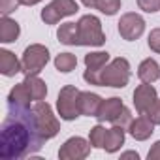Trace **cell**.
Masks as SVG:
<instances>
[{"label":"cell","mask_w":160,"mask_h":160,"mask_svg":"<svg viewBox=\"0 0 160 160\" xmlns=\"http://www.w3.org/2000/svg\"><path fill=\"white\" fill-rule=\"evenodd\" d=\"M156 89L152 87V83H143L139 87H136L134 91V106H136V111L139 115L147 113V109L156 102Z\"/></svg>","instance_id":"30bf717a"},{"label":"cell","mask_w":160,"mask_h":160,"mask_svg":"<svg viewBox=\"0 0 160 160\" xmlns=\"http://www.w3.org/2000/svg\"><path fill=\"white\" fill-rule=\"evenodd\" d=\"M32 96L34 102H40V100H45L47 96V85L43 79H40L38 75H25V81H23Z\"/></svg>","instance_id":"e0dca14e"},{"label":"cell","mask_w":160,"mask_h":160,"mask_svg":"<svg viewBox=\"0 0 160 160\" xmlns=\"http://www.w3.org/2000/svg\"><path fill=\"white\" fill-rule=\"evenodd\" d=\"M10 111L0 128V158L19 160L38 152L45 139L30 106H8Z\"/></svg>","instance_id":"6da1fadb"},{"label":"cell","mask_w":160,"mask_h":160,"mask_svg":"<svg viewBox=\"0 0 160 160\" xmlns=\"http://www.w3.org/2000/svg\"><path fill=\"white\" fill-rule=\"evenodd\" d=\"M75 66H77V58L72 53H60L55 57V68L62 73H70L72 70H75Z\"/></svg>","instance_id":"7402d4cb"},{"label":"cell","mask_w":160,"mask_h":160,"mask_svg":"<svg viewBox=\"0 0 160 160\" xmlns=\"http://www.w3.org/2000/svg\"><path fill=\"white\" fill-rule=\"evenodd\" d=\"M108 62H109V53H108V51H94V53L85 55V66H87L89 70L100 72Z\"/></svg>","instance_id":"44dd1931"},{"label":"cell","mask_w":160,"mask_h":160,"mask_svg":"<svg viewBox=\"0 0 160 160\" xmlns=\"http://www.w3.org/2000/svg\"><path fill=\"white\" fill-rule=\"evenodd\" d=\"M147 43H149V47H151L154 53L160 55V28L151 30V34H149V38H147Z\"/></svg>","instance_id":"4316f807"},{"label":"cell","mask_w":160,"mask_h":160,"mask_svg":"<svg viewBox=\"0 0 160 160\" xmlns=\"http://www.w3.org/2000/svg\"><path fill=\"white\" fill-rule=\"evenodd\" d=\"M91 141L83 139V138H70L64 141V145L58 151V158L60 160H83L91 154Z\"/></svg>","instance_id":"ba28073f"},{"label":"cell","mask_w":160,"mask_h":160,"mask_svg":"<svg viewBox=\"0 0 160 160\" xmlns=\"http://www.w3.org/2000/svg\"><path fill=\"white\" fill-rule=\"evenodd\" d=\"M122 108H124V104H122V100H121V98H117V96L108 98V100H104V102H102V106H100V111H98L96 119H98L100 122H106V121L113 122V119L121 113V109H122Z\"/></svg>","instance_id":"4fadbf2b"},{"label":"cell","mask_w":160,"mask_h":160,"mask_svg":"<svg viewBox=\"0 0 160 160\" xmlns=\"http://www.w3.org/2000/svg\"><path fill=\"white\" fill-rule=\"evenodd\" d=\"M57 38L64 45H79V28L77 23H64L57 30Z\"/></svg>","instance_id":"ac0fdd59"},{"label":"cell","mask_w":160,"mask_h":160,"mask_svg":"<svg viewBox=\"0 0 160 160\" xmlns=\"http://www.w3.org/2000/svg\"><path fill=\"white\" fill-rule=\"evenodd\" d=\"M77 10H79V6L75 0H53L51 4H47L42 10L40 17L45 25H57L60 19L77 13Z\"/></svg>","instance_id":"52a82bcc"},{"label":"cell","mask_w":160,"mask_h":160,"mask_svg":"<svg viewBox=\"0 0 160 160\" xmlns=\"http://www.w3.org/2000/svg\"><path fill=\"white\" fill-rule=\"evenodd\" d=\"M128 132H130V136H132L134 139H138V141H145V139H149V138L152 136V132H154V124H152V121H151L147 115H141V117H138L136 121H132Z\"/></svg>","instance_id":"8fae6325"},{"label":"cell","mask_w":160,"mask_h":160,"mask_svg":"<svg viewBox=\"0 0 160 160\" xmlns=\"http://www.w3.org/2000/svg\"><path fill=\"white\" fill-rule=\"evenodd\" d=\"M138 77L141 79V83H154L160 77V66L152 58H145L139 68H138Z\"/></svg>","instance_id":"2e32d148"},{"label":"cell","mask_w":160,"mask_h":160,"mask_svg":"<svg viewBox=\"0 0 160 160\" xmlns=\"http://www.w3.org/2000/svg\"><path fill=\"white\" fill-rule=\"evenodd\" d=\"M21 34V27L17 21L10 19L8 15H2L0 19V42L2 43H12L19 38Z\"/></svg>","instance_id":"9a60e30c"},{"label":"cell","mask_w":160,"mask_h":160,"mask_svg":"<svg viewBox=\"0 0 160 160\" xmlns=\"http://www.w3.org/2000/svg\"><path fill=\"white\" fill-rule=\"evenodd\" d=\"M132 113H130V109L128 108H122L121 109V113L113 119V126H121V128H124V130H128L130 128V124H132Z\"/></svg>","instance_id":"d4e9b609"},{"label":"cell","mask_w":160,"mask_h":160,"mask_svg":"<svg viewBox=\"0 0 160 160\" xmlns=\"http://www.w3.org/2000/svg\"><path fill=\"white\" fill-rule=\"evenodd\" d=\"M102 102H104V98L98 96L96 92H81L79 94V109H81V115L96 117Z\"/></svg>","instance_id":"7c38bea8"},{"label":"cell","mask_w":160,"mask_h":160,"mask_svg":"<svg viewBox=\"0 0 160 160\" xmlns=\"http://www.w3.org/2000/svg\"><path fill=\"white\" fill-rule=\"evenodd\" d=\"M81 4H83V6H87V8H96L98 0H81Z\"/></svg>","instance_id":"1f68e13d"},{"label":"cell","mask_w":160,"mask_h":160,"mask_svg":"<svg viewBox=\"0 0 160 160\" xmlns=\"http://www.w3.org/2000/svg\"><path fill=\"white\" fill-rule=\"evenodd\" d=\"M143 115H147L151 121H152V124H160V100L156 98V102L147 109V113H143Z\"/></svg>","instance_id":"83f0119b"},{"label":"cell","mask_w":160,"mask_h":160,"mask_svg":"<svg viewBox=\"0 0 160 160\" xmlns=\"http://www.w3.org/2000/svg\"><path fill=\"white\" fill-rule=\"evenodd\" d=\"M122 145H124V128H121V126L109 128L108 134H106L104 149H106L108 152H117Z\"/></svg>","instance_id":"d6986e66"},{"label":"cell","mask_w":160,"mask_h":160,"mask_svg":"<svg viewBox=\"0 0 160 160\" xmlns=\"http://www.w3.org/2000/svg\"><path fill=\"white\" fill-rule=\"evenodd\" d=\"M19 2H21V6H34V4L42 2V0H19Z\"/></svg>","instance_id":"d6a6232c"},{"label":"cell","mask_w":160,"mask_h":160,"mask_svg":"<svg viewBox=\"0 0 160 160\" xmlns=\"http://www.w3.org/2000/svg\"><path fill=\"white\" fill-rule=\"evenodd\" d=\"M79 94H81V91L75 89L73 85H66L60 89L58 98H57V109H58L60 119L75 121L81 115V109H79Z\"/></svg>","instance_id":"277c9868"},{"label":"cell","mask_w":160,"mask_h":160,"mask_svg":"<svg viewBox=\"0 0 160 160\" xmlns=\"http://www.w3.org/2000/svg\"><path fill=\"white\" fill-rule=\"evenodd\" d=\"M138 6L147 13H154L160 12V0H138Z\"/></svg>","instance_id":"484cf974"},{"label":"cell","mask_w":160,"mask_h":160,"mask_svg":"<svg viewBox=\"0 0 160 160\" xmlns=\"http://www.w3.org/2000/svg\"><path fill=\"white\" fill-rule=\"evenodd\" d=\"M147 158H149V160H160V139L151 147V151H149Z\"/></svg>","instance_id":"f546056e"},{"label":"cell","mask_w":160,"mask_h":160,"mask_svg":"<svg viewBox=\"0 0 160 160\" xmlns=\"http://www.w3.org/2000/svg\"><path fill=\"white\" fill-rule=\"evenodd\" d=\"M32 109H34V115H36V121H38V126H40V132H42L43 139L45 141L47 139H53L58 134V130H60V122L53 115L51 106L47 102L40 100V102H36L32 106Z\"/></svg>","instance_id":"8992f818"},{"label":"cell","mask_w":160,"mask_h":160,"mask_svg":"<svg viewBox=\"0 0 160 160\" xmlns=\"http://www.w3.org/2000/svg\"><path fill=\"white\" fill-rule=\"evenodd\" d=\"M49 62V49L42 43H32L25 49L21 64L25 75H38Z\"/></svg>","instance_id":"5b68a950"},{"label":"cell","mask_w":160,"mask_h":160,"mask_svg":"<svg viewBox=\"0 0 160 160\" xmlns=\"http://www.w3.org/2000/svg\"><path fill=\"white\" fill-rule=\"evenodd\" d=\"M0 72L6 77H13L15 73L23 72V64L17 60V57L8 51V49H2L0 51Z\"/></svg>","instance_id":"5bb4252c"},{"label":"cell","mask_w":160,"mask_h":160,"mask_svg":"<svg viewBox=\"0 0 160 160\" xmlns=\"http://www.w3.org/2000/svg\"><path fill=\"white\" fill-rule=\"evenodd\" d=\"M19 4H21L19 0H0V13H2V15H10L12 12L17 10Z\"/></svg>","instance_id":"f1b7e54d"},{"label":"cell","mask_w":160,"mask_h":160,"mask_svg":"<svg viewBox=\"0 0 160 160\" xmlns=\"http://www.w3.org/2000/svg\"><path fill=\"white\" fill-rule=\"evenodd\" d=\"M119 34L122 36V40L126 42H134L138 40L143 30H145V19L139 15V13H124L121 19H119Z\"/></svg>","instance_id":"9c48e42d"},{"label":"cell","mask_w":160,"mask_h":160,"mask_svg":"<svg viewBox=\"0 0 160 160\" xmlns=\"http://www.w3.org/2000/svg\"><path fill=\"white\" fill-rule=\"evenodd\" d=\"M106 134L108 130L102 126V124H96L91 128V134H89V141L94 149H104V143H106Z\"/></svg>","instance_id":"603a6c76"},{"label":"cell","mask_w":160,"mask_h":160,"mask_svg":"<svg viewBox=\"0 0 160 160\" xmlns=\"http://www.w3.org/2000/svg\"><path fill=\"white\" fill-rule=\"evenodd\" d=\"M130 81V62L122 57L109 60L100 72H98V83L100 87H113L122 89Z\"/></svg>","instance_id":"7a4b0ae2"},{"label":"cell","mask_w":160,"mask_h":160,"mask_svg":"<svg viewBox=\"0 0 160 160\" xmlns=\"http://www.w3.org/2000/svg\"><path fill=\"white\" fill-rule=\"evenodd\" d=\"M121 156H122V158H136V160L139 158V154H138L136 151H126V152H122Z\"/></svg>","instance_id":"4dcf8cb0"},{"label":"cell","mask_w":160,"mask_h":160,"mask_svg":"<svg viewBox=\"0 0 160 160\" xmlns=\"http://www.w3.org/2000/svg\"><path fill=\"white\" fill-rule=\"evenodd\" d=\"M96 10L104 15H115L121 10V0H98Z\"/></svg>","instance_id":"cb8c5ba5"},{"label":"cell","mask_w":160,"mask_h":160,"mask_svg":"<svg viewBox=\"0 0 160 160\" xmlns=\"http://www.w3.org/2000/svg\"><path fill=\"white\" fill-rule=\"evenodd\" d=\"M77 28H79V45L100 47L106 43V34L96 15H83L77 21Z\"/></svg>","instance_id":"3957f363"},{"label":"cell","mask_w":160,"mask_h":160,"mask_svg":"<svg viewBox=\"0 0 160 160\" xmlns=\"http://www.w3.org/2000/svg\"><path fill=\"white\" fill-rule=\"evenodd\" d=\"M30 102H32V96L25 83L15 85L8 94V106H30Z\"/></svg>","instance_id":"ffe728a7"}]
</instances>
